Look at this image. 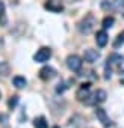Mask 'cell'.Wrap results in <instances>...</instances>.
<instances>
[{"label":"cell","instance_id":"obj_1","mask_svg":"<svg viewBox=\"0 0 124 128\" xmlns=\"http://www.w3.org/2000/svg\"><path fill=\"white\" fill-rule=\"evenodd\" d=\"M95 26H97V20H95L92 15H86V17L77 24V29H79L80 33H83V35H89V33L94 32Z\"/></svg>","mask_w":124,"mask_h":128},{"label":"cell","instance_id":"obj_2","mask_svg":"<svg viewBox=\"0 0 124 128\" xmlns=\"http://www.w3.org/2000/svg\"><path fill=\"white\" fill-rule=\"evenodd\" d=\"M122 60H124V57L122 56H119V54H110L109 57H107V63H106V80H109L110 77H112V68L115 66V65H119V63H122Z\"/></svg>","mask_w":124,"mask_h":128},{"label":"cell","instance_id":"obj_3","mask_svg":"<svg viewBox=\"0 0 124 128\" xmlns=\"http://www.w3.org/2000/svg\"><path fill=\"white\" fill-rule=\"evenodd\" d=\"M82 65H83V62L82 59L77 56V54H70L67 57V66L73 71V72H79L82 70Z\"/></svg>","mask_w":124,"mask_h":128},{"label":"cell","instance_id":"obj_4","mask_svg":"<svg viewBox=\"0 0 124 128\" xmlns=\"http://www.w3.org/2000/svg\"><path fill=\"white\" fill-rule=\"evenodd\" d=\"M89 96H91V83H82V84L79 86L77 92H76V98H77V101L85 102Z\"/></svg>","mask_w":124,"mask_h":128},{"label":"cell","instance_id":"obj_5","mask_svg":"<svg viewBox=\"0 0 124 128\" xmlns=\"http://www.w3.org/2000/svg\"><path fill=\"white\" fill-rule=\"evenodd\" d=\"M51 57V50L48 47H41L35 54H33V60L38 63H44Z\"/></svg>","mask_w":124,"mask_h":128},{"label":"cell","instance_id":"obj_6","mask_svg":"<svg viewBox=\"0 0 124 128\" xmlns=\"http://www.w3.org/2000/svg\"><path fill=\"white\" fill-rule=\"evenodd\" d=\"M89 98H91V100H86L85 104H88V106H95V104H98V102H104L106 98H107V94H106V90L98 89V90H97L94 95H91Z\"/></svg>","mask_w":124,"mask_h":128},{"label":"cell","instance_id":"obj_7","mask_svg":"<svg viewBox=\"0 0 124 128\" xmlns=\"http://www.w3.org/2000/svg\"><path fill=\"white\" fill-rule=\"evenodd\" d=\"M54 76H56L54 68H51V66H48V65H45V66H42V68L39 70V78H41V80H44V82L51 80Z\"/></svg>","mask_w":124,"mask_h":128},{"label":"cell","instance_id":"obj_8","mask_svg":"<svg viewBox=\"0 0 124 128\" xmlns=\"http://www.w3.org/2000/svg\"><path fill=\"white\" fill-rule=\"evenodd\" d=\"M83 59H85V62L94 63V62H97L100 59V53L97 50H94V48H86L85 53H83Z\"/></svg>","mask_w":124,"mask_h":128},{"label":"cell","instance_id":"obj_9","mask_svg":"<svg viewBox=\"0 0 124 128\" xmlns=\"http://www.w3.org/2000/svg\"><path fill=\"white\" fill-rule=\"evenodd\" d=\"M95 116H97V119H98L104 126H110V125H112V122H110V119H109V116H107V113H106L104 108L97 107V108H95Z\"/></svg>","mask_w":124,"mask_h":128},{"label":"cell","instance_id":"obj_10","mask_svg":"<svg viewBox=\"0 0 124 128\" xmlns=\"http://www.w3.org/2000/svg\"><path fill=\"white\" fill-rule=\"evenodd\" d=\"M44 8H45L47 11L54 12V14H57V12H62V11H64V6L60 5V2H56V0H47V2L44 3Z\"/></svg>","mask_w":124,"mask_h":128},{"label":"cell","instance_id":"obj_11","mask_svg":"<svg viewBox=\"0 0 124 128\" xmlns=\"http://www.w3.org/2000/svg\"><path fill=\"white\" fill-rule=\"evenodd\" d=\"M107 41H109V36H107V33H106L104 29H103V30H98V32L95 33V42H97L98 47H106Z\"/></svg>","mask_w":124,"mask_h":128},{"label":"cell","instance_id":"obj_12","mask_svg":"<svg viewBox=\"0 0 124 128\" xmlns=\"http://www.w3.org/2000/svg\"><path fill=\"white\" fill-rule=\"evenodd\" d=\"M12 83H14V86H15L17 89H23V88H26V84H27L26 78H24V77H21V76H17V77H14Z\"/></svg>","mask_w":124,"mask_h":128},{"label":"cell","instance_id":"obj_13","mask_svg":"<svg viewBox=\"0 0 124 128\" xmlns=\"http://www.w3.org/2000/svg\"><path fill=\"white\" fill-rule=\"evenodd\" d=\"M33 126H35V128H47L48 124H47V120H45L44 116H39V118H35V120H33Z\"/></svg>","mask_w":124,"mask_h":128},{"label":"cell","instance_id":"obj_14","mask_svg":"<svg viewBox=\"0 0 124 128\" xmlns=\"http://www.w3.org/2000/svg\"><path fill=\"white\" fill-rule=\"evenodd\" d=\"M11 72V66L8 62H0V77H6Z\"/></svg>","mask_w":124,"mask_h":128},{"label":"cell","instance_id":"obj_15","mask_svg":"<svg viewBox=\"0 0 124 128\" xmlns=\"http://www.w3.org/2000/svg\"><path fill=\"white\" fill-rule=\"evenodd\" d=\"M122 6H124V0H112V2H109V9L119 11Z\"/></svg>","mask_w":124,"mask_h":128},{"label":"cell","instance_id":"obj_16","mask_svg":"<svg viewBox=\"0 0 124 128\" xmlns=\"http://www.w3.org/2000/svg\"><path fill=\"white\" fill-rule=\"evenodd\" d=\"M113 23H115V18H113V17H104L103 21H101V26H103V29L106 30V29H110V27L113 26Z\"/></svg>","mask_w":124,"mask_h":128},{"label":"cell","instance_id":"obj_17","mask_svg":"<svg viewBox=\"0 0 124 128\" xmlns=\"http://www.w3.org/2000/svg\"><path fill=\"white\" fill-rule=\"evenodd\" d=\"M122 44H124V30H122L121 33H118L116 39L113 41V48H119Z\"/></svg>","mask_w":124,"mask_h":128},{"label":"cell","instance_id":"obj_18","mask_svg":"<svg viewBox=\"0 0 124 128\" xmlns=\"http://www.w3.org/2000/svg\"><path fill=\"white\" fill-rule=\"evenodd\" d=\"M17 102H18V96L15 95V96H12L11 100H9V102H8V106H9V108L12 110V108H15V106H17Z\"/></svg>","mask_w":124,"mask_h":128},{"label":"cell","instance_id":"obj_19","mask_svg":"<svg viewBox=\"0 0 124 128\" xmlns=\"http://www.w3.org/2000/svg\"><path fill=\"white\" fill-rule=\"evenodd\" d=\"M65 90H67L65 83H59V84H57V88H56V92H57V94H64Z\"/></svg>","mask_w":124,"mask_h":128},{"label":"cell","instance_id":"obj_20","mask_svg":"<svg viewBox=\"0 0 124 128\" xmlns=\"http://www.w3.org/2000/svg\"><path fill=\"white\" fill-rule=\"evenodd\" d=\"M5 12V3L2 2V0H0V15H2Z\"/></svg>","mask_w":124,"mask_h":128},{"label":"cell","instance_id":"obj_21","mask_svg":"<svg viewBox=\"0 0 124 128\" xmlns=\"http://www.w3.org/2000/svg\"><path fill=\"white\" fill-rule=\"evenodd\" d=\"M119 80H121V83L124 84V71H121V78H119Z\"/></svg>","mask_w":124,"mask_h":128},{"label":"cell","instance_id":"obj_22","mask_svg":"<svg viewBox=\"0 0 124 128\" xmlns=\"http://www.w3.org/2000/svg\"><path fill=\"white\" fill-rule=\"evenodd\" d=\"M53 128H59V126H53Z\"/></svg>","mask_w":124,"mask_h":128},{"label":"cell","instance_id":"obj_23","mask_svg":"<svg viewBox=\"0 0 124 128\" xmlns=\"http://www.w3.org/2000/svg\"><path fill=\"white\" fill-rule=\"evenodd\" d=\"M122 17H124V11H122Z\"/></svg>","mask_w":124,"mask_h":128},{"label":"cell","instance_id":"obj_24","mask_svg":"<svg viewBox=\"0 0 124 128\" xmlns=\"http://www.w3.org/2000/svg\"><path fill=\"white\" fill-rule=\"evenodd\" d=\"M0 98H2V94H0Z\"/></svg>","mask_w":124,"mask_h":128},{"label":"cell","instance_id":"obj_25","mask_svg":"<svg viewBox=\"0 0 124 128\" xmlns=\"http://www.w3.org/2000/svg\"><path fill=\"white\" fill-rule=\"evenodd\" d=\"M71 2H74V0H71Z\"/></svg>","mask_w":124,"mask_h":128}]
</instances>
